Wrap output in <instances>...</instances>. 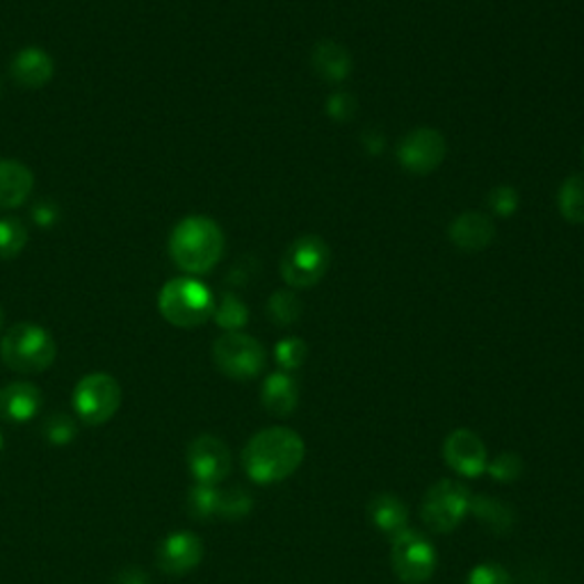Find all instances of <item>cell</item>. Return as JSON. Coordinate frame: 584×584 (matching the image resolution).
I'll return each mask as SVG.
<instances>
[{
	"mask_svg": "<svg viewBox=\"0 0 584 584\" xmlns=\"http://www.w3.org/2000/svg\"><path fill=\"white\" fill-rule=\"evenodd\" d=\"M306 455L302 436L290 427H268L249 438L242 466L255 484H274L295 472Z\"/></svg>",
	"mask_w": 584,
	"mask_h": 584,
	"instance_id": "obj_1",
	"label": "cell"
},
{
	"mask_svg": "<svg viewBox=\"0 0 584 584\" xmlns=\"http://www.w3.org/2000/svg\"><path fill=\"white\" fill-rule=\"evenodd\" d=\"M225 253V233L210 217L180 219L169 236L171 261L188 274L210 272Z\"/></svg>",
	"mask_w": 584,
	"mask_h": 584,
	"instance_id": "obj_2",
	"label": "cell"
},
{
	"mask_svg": "<svg viewBox=\"0 0 584 584\" xmlns=\"http://www.w3.org/2000/svg\"><path fill=\"white\" fill-rule=\"evenodd\" d=\"M58 356V345L44 326L21 322L0 341V358L10 371L36 375L49 371Z\"/></svg>",
	"mask_w": 584,
	"mask_h": 584,
	"instance_id": "obj_3",
	"label": "cell"
},
{
	"mask_svg": "<svg viewBox=\"0 0 584 584\" xmlns=\"http://www.w3.org/2000/svg\"><path fill=\"white\" fill-rule=\"evenodd\" d=\"M160 315L180 328H195L204 324L212 311V292L197 279H171L163 285L158 295Z\"/></svg>",
	"mask_w": 584,
	"mask_h": 584,
	"instance_id": "obj_4",
	"label": "cell"
},
{
	"mask_svg": "<svg viewBox=\"0 0 584 584\" xmlns=\"http://www.w3.org/2000/svg\"><path fill=\"white\" fill-rule=\"evenodd\" d=\"M122 407V386L107 373H92L83 377L73 390V409L79 420L98 427L113 420Z\"/></svg>",
	"mask_w": 584,
	"mask_h": 584,
	"instance_id": "obj_5",
	"label": "cell"
},
{
	"mask_svg": "<svg viewBox=\"0 0 584 584\" xmlns=\"http://www.w3.org/2000/svg\"><path fill=\"white\" fill-rule=\"evenodd\" d=\"M212 361L222 375L238 382H247L263 373L265 350L259 341L247 334L229 332L215 341Z\"/></svg>",
	"mask_w": 584,
	"mask_h": 584,
	"instance_id": "obj_6",
	"label": "cell"
},
{
	"mask_svg": "<svg viewBox=\"0 0 584 584\" xmlns=\"http://www.w3.org/2000/svg\"><path fill=\"white\" fill-rule=\"evenodd\" d=\"M332 263V251L320 236H302L292 242L281 259V277L292 288L315 285Z\"/></svg>",
	"mask_w": 584,
	"mask_h": 584,
	"instance_id": "obj_7",
	"label": "cell"
},
{
	"mask_svg": "<svg viewBox=\"0 0 584 584\" xmlns=\"http://www.w3.org/2000/svg\"><path fill=\"white\" fill-rule=\"evenodd\" d=\"M470 491L455 480L436 482L423 498L420 517L434 532H452L470 511Z\"/></svg>",
	"mask_w": 584,
	"mask_h": 584,
	"instance_id": "obj_8",
	"label": "cell"
},
{
	"mask_svg": "<svg viewBox=\"0 0 584 584\" xmlns=\"http://www.w3.org/2000/svg\"><path fill=\"white\" fill-rule=\"evenodd\" d=\"M436 551L434 543L418 530H401L393 536L390 564L395 575L405 584H423L436 571Z\"/></svg>",
	"mask_w": 584,
	"mask_h": 584,
	"instance_id": "obj_9",
	"label": "cell"
},
{
	"mask_svg": "<svg viewBox=\"0 0 584 584\" xmlns=\"http://www.w3.org/2000/svg\"><path fill=\"white\" fill-rule=\"evenodd\" d=\"M448 142L436 128H416L401 137L397 146V160L411 174L425 176L438 169L446 160Z\"/></svg>",
	"mask_w": 584,
	"mask_h": 584,
	"instance_id": "obj_10",
	"label": "cell"
},
{
	"mask_svg": "<svg viewBox=\"0 0 584 584\" xmlns=\"http://www.w3.org/2000/svg\"><path fill=\"white\" fill-rule=\"evenodd\" d=\"M188 468L197 484L217 487L231 472V450L212 434H201L188 446Z\"/></svg>",
	"mask_w": 584,
	"mask_h": 584,
	"instance_id": "obj_11",
	"label": "cell"
},
{
	"mask_svg": "<svg viewBox=\"0 0 584 584\" xmlns=\"http://www.w3.org/2000/svg\"><path fill=\"white\" fill-rule=\"evenodd\" d=\"M446 463L461 478H478L489 466L482 438L470 429H455L444 444Z\"/></svg>",
	"mask_w": 584,
	"mask_h": 584,
	"instance_id": "obj_12",
	"label": "cell"
},
{
	"mask_svg": "<svg viewBox=\"0 0 584 584\" xmlns=\"http://www.w3.org/2000/svg\"><path fill=\"white\" fill-rule=\"evenodd\" d=\"M204 560V543L192 532L169 534L156 553L158 569L169 575H186L195 571Z\"/></svg>",
	"mask_w": 584,
	"mask_h": 584,
	"instance_id": "obj_13",
	"label": "cell"
},
{
	"mask_svg": "<svg viewBox=\"0 0 584 584\" xmlns=\"http://www.w3.org/2000/svg\"><path fill=\"white\" fill-rule=\"evenodd\" d=\"M448 236L452 244L461 251H482L487 249L496 238V225L493 219L484 212L468 210L461 212L448 229Z\"/></svg>",
	"mask_w": 584,
	"mask_h": 584,
	"instance_id": "obj_14",
	"label": "cell"
},
{
	"mask_svg": "<svg viewBox=\"0 0 584 584\" xmlns=\"http://www.w3.org/2000/svg\"><path fill=\"white\" fill-rule=\"evenodd\" d=\"M44 395L30 382H12L0 388V418L8 423H30L42 409Z\"/></svg>",
	"mask_w": 584,
	"mask_h": 584,
	"instance_id": "obj_15",
	"label": "cell"
},
{
	"mask_svg": "<svg viewBox=\"0 0 584 584\" xmlns=\"http://www.w3.org/2000/svg\"><path fill=\"white\" fill-rule=\"evenodd\" d=\"M10 73L19 85L36 90V87H44L51 83L53 73H55V62L46 51L36 49V46H28L12 58Z\"/></svg>",
	"mask_w": 584,
	"mask_h": 584,
	"instance_id": "obj_16",
	"label": "cell"
},
{
	"mask_svg": "<svg viewBox=\"0 0 584 584\" xmlns=\"http://www.w3.org/2000/svg\"><path fill=\"white\" fill-rule=\"evenodd\" d=\"M34 188L32 171L19 163L3 158L0 160V210H12L28 201Z\"/></svg>",
	"mask_w": 584,
	"mask_h": 584,
	"instance_id": "obj_17",
	"label": "cell"
},
{
	"mask_svg": "<svg viewBox=\"0 0 584 584\" xmlns=\"http://www.w3.org/2000/svg\"><path fill=\"white\" fill-rule=\"evenodd\" d=\"M311 64L317 76L326 83H343L352 73V58L347 49L332 40H322L315 44Z\"/></svg>",
	"mask_w": 584,
	"mask_h": 584,
	"instance_id": "obj_18",
	"label": "cell"
},
{
	"mask_svg": "<svg viewBox=\"0 0 584 584\" xmlns=\"http://www.w3.org/2000/svg\"><path fill=\"white\" fill-rule=\"evenodd\" d=\"M368 517L371 523L386 536H395L401 530H407L409 525V511L397 496L393 493H377L368 502Z\"/></svg>",
	"mask_w": 584,
	"mask_h": 584,
	"instance_id": "obj_19",
	"label": "cell"
},
{
	"mask_svg": "<svg viewBox=\"0 0 584 584\" xmlns=\"http://www.w3.org/2000/svg\"><path fill=\"white\" fill-rule=\"evenodd\" d=\"M263 407L272 416H290L298 409V399H300V388L298 382L292 379L288 373H274L265 379L263 390H261Z\"/></svg>",
	"mask_w": 584,
	"mask_h": 584,
	"instance_id": "obj_20",
	"label": "cell"
},
{
	"mask_svg": "<svg viewBox=\"0 0 584 584\" xmlns=\"http://www.w3.org/2000/svg\"><path fill=\"white\" fill-rule=\"evenodd\" d=\"M470 511L474 514V519L484 523L496 534H504L511 530V525H514V514H511V509L493 498H484V496L470 498Z\"/></svg>",
	"mask_w": 584,
	"mask_h": 584,
	"instance_id": "obj_21",
	"label": "cell"
},
{
	"mask_svg": "<svg viewBox=\"0 0 584 584\" xmlns=\"http://www.w3.org/2000/svg\"><path fill=\"white\" fill-rule=\"evenodd\" d=\"M557 204L571 225H584V174H571L562 182Z\"/></svg>",
	"mask_w": 584,
	"mask_h": 584,
	"instance_id": "obj_22",
	"label": "cell"
},
{
	"mask_svg": "<svg viewBox=\"0 0 584 584\" xmlns=\"http://www.w3.org/2000/svg\"><path fill=\"white\" fill-rule=\"evenodd\" d=\"M28 244V229L21 219L3 217L0 219V261L17 259Z\"/></svg>",
	"mask_w": 584,
	"mask_h": 584,
	"instance_id": "obj_23",
	"label": "cell"
},
{
	"mask_svg": "<svg viewBox=\"0 0 584 584\" xmlns=\"http://www.w3.org/2000/svg\"><path fill=\"white\" fill-rule=\"evenodd\" d=\"M219 491L217 487H208V484H195L188 493V511L190 517L197 521H208L217 517V509H219Z\"/></svg>",
	"mask_w": 584,
	"mask_h": 584,
	"instance_id": "obj_24",
	"label": "cell"
},
{
	"mask_svg": "<svg viewBox=\"0 0 584 584\" xmlns=\"http://www.w3.org/2000/svg\"><path fill=\"white\" fill-rule=\"evenodd\" d=\"M212 317H215V322L219 326L227 328V334H229V332H240V328L249 320V311H247V306L242 304L240 298L225 295L222 302H219V306H215Z\"/></svg>",
	"mask_w": 584,
	"mask_h": 584,
	"instance_id": "obj_25",
	"label": "cell"
},
{
	"mask_svg": "<svg viewBox=\"0 0 584 584\" xmlns=\"http://www.w3.org/2000/svg\"><path fill=\"white\" fill-rule=\"evenodd\" d=\"M268 311H270V317L277 324L288 326V324H295L300 320V315H302V302L298 300L295 292L279 290V292H274V295L270 298Z\"/></svg>",
	"mask_w": 584,
	"mask_h": 584,
	"instance_id": "obj_26",
	"label": "cell"
},
{
	"mask_svg": "<svg viewBox=\"0 0 584 584\" xmlns=\"http://www.w3.org/2000/svg\"><path fill=\"white\" fill-rule=\"evenodd\" d=\"M42 434H44L49 446L62 448V446H69L73 438H76L79 425L66 414H55V416L46 418V423L42 425Z\"/></svg>",
	"mask_w": 584,
	"mask_h": 584,
	"instance_id": "obj_27",
	"label": "cell"
},
{
	"mask_svg": "<svg viewBox=\"0 0 584 584\" xmlns=\"http://www.w3.org/2000/svg\"><path fill=\"white\" fill-rule=\"evenodd\" d=\"M253 507L251 496L244 489H229L219 493V509H217V517L219 519H227V521H238L249 517V511Z\"/></svg>",
	"mask_w": 584,
	"mask_h": 584,
	"instance_id": "obj_28",
	"label": "cell"
},
{
	"mask_svg": "<svg viewBox=\"0 0 584 584\" xmlns=\"http://www.w3.org/2000/svg\"><path fill=\"white\" fill-rule=\"evenodd\" d=\"M487 470H489V474L496 482L509 484V482H517L521 478L523 461L514 452H502L487 466Z\"/></svg>",
	"mask_w": 584,
	"mask_h": 584,
	"instance_id": "obj_29",
	"label": "cell"
},
{
	"mask_svg": "<svg viewBox=\"0 0 584 584\" xmlns=\"http://www.w3.org/2000/svg\"><path fill=\"white\" fill-rule=\"evenodd\" d=\"M277 363L283 368V373L288 371H298L300 365L306 361V343L302 338H283L277 350Z\"/></svg>",
	"mask_w": 584,
	"mask_h": 584,
	"instance_id": "obj_30",
	"label": "cell"
},
{
	"mask_svg": "<svg viewBox=\"0 0 584 584\" xmlns=\"http://www.w3.org/2000/svg\"><path fill=\"white\" fill-rule=\"evenodd\" d=\"M466 584H511V575L498 562H484L468 573Z\"/></svg>",
	"mask_w": 584,
	"mask_h": 584,
	"instance_id": "obj_31",
	"label": "cell"
},
{
	"mask_svg": "<svg viewBox=\"0 0 584 584\" xmlns=\"http://www.w3.org/2000/svg\"><path fill=\"white\" fill-rule=\"evenodd\" d=\"M489 206L493 212L509 217V215H514V210L519 208V195L511 186H498L489 195Z\"/></svg>",
	"mask_w": 584,
	"mask_h": 584,
	"instance_id": "obj_32",
	"label": "cell"
},
{
	"mask_svg": "<svg viewBox=\"0 0 584 584\" xmlns=\"http://www.w3.org/2000/svg\"><path fill=\"white\" fill-rule=\"evenodd\" d=\"M326 113L332 115L336 122H347L356 113V101L347 92L332 94L328 96V103H326Z\"/></svg>",
	"mask_w": 584,
	"mask_h": 584,
	"instance_id": "obj_33",
	"label": "cell"
},
{
	"mask_svg": "<svg viewBox=\"0 0 584 584\" xmlns=\"http://www.w3.org/2000/svg\"><path fill=\"white\" fill-rule=\"evenodd\" d=\"M149 575H146L139 566H124L115 575V584H149Z\"/></svg>",
	"mask_w": 584,
	"mask_h": 584,
	"instance_id": "obj_34",
	"label": "cell"
},
{
	"mask_svg": "<svg viewBox=\"0 0 584 584\" xmlns=\"http://www.w3.org/2000/svg\"><path fill=\"white\" fill-rule=\"evenodd\" d=\"M0 452H3V434H0Z\"/></svg>",
	"mask_w": 584,
	"mask_h": 584,
	"instance_id": "obj_35",
	"label": "cell"
},
{
	"mask_svg": "<svg viewBox=\"0 0 584 584\" xmlns=\"http://www.w3.org/2000/svg\"><path fill=\"white\" fill-rule=\"evenodd\" d=\"M0 326H3V309H0Z\"/></svg>",
	"mask_w": 584,
	"mask_h": 584,
	"instance_id": "obj_36",
	"label": "cell"
}]
</instances>
